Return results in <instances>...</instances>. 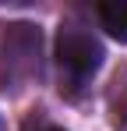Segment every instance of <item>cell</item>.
Returning a JSON list of instances; mask_svg holds the SVG:
<instances>
[{
    "label": "cell",
    "instance_id": "cell-1",
    "mask_svg": "<svg viewBox=\"0 0 127 131\" xmlns=\"http://www.w3.org/2000/svg\"><path fill=\"white\" fill-rule=\"evenodd\" d=\"M106 50L103 43L88 32V28H78V25H64L57 32V64L71 74V78H92L99 67H103Z\"/></svg>",
    "mask_w": 127,
    "mask_h": 131
},
{
    "label": "cell",
    "instance_id": "cell-2",
    "mask_svg": "<svg viewBox=\"0 0 127 131\" xmlns=\"http://www.w3.org/2000/svg\"><path fill=\"white\" fill-rule=\"evenodd\" d=\"M99 21H103V28L113 39L127 43V0H106V4H99Z\"/></svg>",
    "mask_w": 127,
    "mask_h": 131
},
{
    "label": "cell",
    "instance_id": "cell-3",
    "mask_svg": "<svg viewBox=\"0 0 127 131\" xmlns=\"http://www.w3.org/2000/svg\"><path fill=\"white\" fill-rule=\"evenodd\" d=\"M39 131H64V128H39Z\"/></svg>",
    "mask_w": 127,
    "mask_h": 131
}]
</instances>
